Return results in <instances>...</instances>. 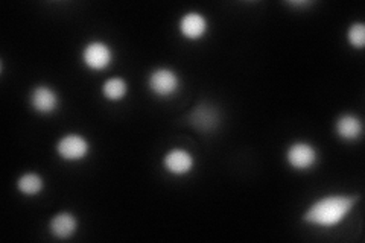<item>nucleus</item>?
<instances>
[{
	"label": "nucleus",
	"mask_w": 365,
	"mask_h": 243,
	"mask_svg": "<svg viewBox=\"0 0 365 243\" xmlns=\"http://www.w3.org/2000/svg\"><path fill=\"white\" fill-rule=\"evenodd\" d=\"M359 201V195L346 193H329L315 200L306 208L302 219L307 225L319 228L338 227L353 212Z\"/></svg>",
	"instance_id": "1"
},
{
	"label": "nucleus",
	"mask_w": 365,
	"mask_h": 243,
	"mask_svg": "<svg viewBox=\"0 0 365 243\" xmlns=\"http://www.w3.org/2000/svg\"><path fill=\"white\" fill-rule=\"evenodd\" d=\"M90 142L81 134L71 133L63 135L58 142H56V154L67 163H78L83 161L90 154Z\"/></svg>",
	"instance_id": "2"
},
{
	"label": "nucleus",
	"mask_w": 365,
	"mask_h": 243,
	"mask_svg": "<svg viewBox=\"0 0 365 243\" xmlns=\"http://www.w3.org/2000/svg\"><path fill=\"white\" fill-rule=\"evenodd\" d=\"M181 81L177 72L168 67H158L148 76V88L157 98H170L180 90Z\"/></svg>",
	"instance_id": "3"
},
{
	"label": "nucleus",
	"mask_w": 365,
	"mask_h": 243,
	"mask_svg": "<svg viewBox=\"0 0 365 243\" xmlns=\"http://www.w3.org/2000/svg\"><path fill=\"white\" fill-rule=\"evenodd\" d=\"M81 60L90 71L102 72V71H107V68L113 64L114 52L111 49V46L107 44L106 41L95 40L84 46Z\"/></svg>",
	"instance_id": "4"
},
{
	"label": "nucleus",
	"mask_w": 365,
	"mask_h": 243,
	"mask_svg": "<svg viewBox=\"0 0 365 243\" xmlns=\"http://www.w3.org/2000/svg\"><path fill=\"white\" fill-rule=\"evenodd\" d=\"M287 163L291 169L306 172L311 170L318 163V149L307 142H295L287 149Z\"/></svg>",
	"instance_id": "5"
},
{
	"label": "nucleus",
	"mask_w": 365,
	"mask_h": 243,
	"mask_svg": "<svg viewBox=\"0 0 365 243\" xmlns=\"http://www.w3.org/2000/svg\"><path fill=\"white\" fill-rule=\"evenodd\" d=\"M163 167L174 177H185L195 167V157L182 148H174L163 157Z\"/></svg>",
	"instance_id": "6"
},
{
	"label": "nucleus",
	"mask_w": 365,
	"mask_h": 243,
	"mask_svg": "<svg viewBox=\"0 0 365 243\" xmlns=\"http://www.w3.org/2000/svg\"><path fill=\"white\" fill-rule=\"evenodd\" d=\"M29 103L32 110L49 115L60 107V95L51 86H36L29 95Z\"/></svg>",
	"instance_id": "7"
},
{
	"label": "nucleus",
	"mask_w": 365,
	"mask_h": 243,
	"mask_svg": "<svg viewBox=\"0 0 365 243\" xmlns=\"http://www.w3.org/2000/svg\"><path fill=\"white\" fill-rule=\"evenodd\" d=\"M178 31L182 38L189 41H198L209 32V20L198 11L186 13L178 21Z\"/></svg>",
	"instance_id": "8"
},
{
	"label": "nucleus",
	"mask_w": 365,
	"mask_h": 243,
	"mask_svg": "<svg viewBox=\"0 0 365 243\" xmlns=\"http://www.w3.org/2000/svg\"><path fill=\"white\" fill-rule=\"evenodd\" d=\"M78 229V219L75 214L68 212H61L52 216L49 221V233L56 239L72 237Z\"/></svg>",
	"instance_id": "9"
},
{
	"label": "nucleus",
	"mask_w": 365,
	"mask_h": 243,
	"mask_svg": "<svg viewBox=\"0 0 365 243\" xmlns=\"http://www.w3.org/2000/svg\"><path fill=\"white\" fill-rule=\"evenodd\" d=\"M335 133L341 140L355 142L362 135L364 126L355 114H342L335 123Z\"/></svg>",
	"instance_id": "10"
},
{
	"label": "nucleus",
	"mask_w": 365,
	"mask_h": 243,
	"mask_svg": "<svg viewBox=\"0 0 365 243\" xmlns=\"http://www.w3.org/2000/svg\"><path fill=\"white\" fill-rule=\"evenodd\" d=\"M44 189V181L41 175L36 172H26L17 180V190L23 196H37Z\"/></svg>",
	"instance_id": "11"
},
{
	"label": "nucleus",
	"mask_w": 365,
	"mask_h": 243,
	"mask_svg": "<svg viewBox=\"0 0 365 243\" xmlns=\"http://www.w3.org/2000/svg\"><path fill=\"white\" fill-rule=\"evenodd\" d=\"M128 93V84L127 81L119 76H114L107 79L102 84V96L110 102H119Z\"/></svg>",
	"instance_id": "12"
},
{
	"label": "nucleus",
	"mask_w": 365,
	"mask_h": 243,
	"mask_svg": "<svg viewBox=\"0 0 365 243\" xmlns=\"http://www.w3.org/2000/svg\"><path fill=\"white\" fill-rule=\"evenodd\" d=\"M347 41H349L351 48H355L358 51L364 49V46H365V25L362 21L351 23V25L349 26Z\"/></svg>",
	"instance_id": "13"
},
{
	"label": "nucleus",
	"mask_w": 365,
	"mask_h": 243,
	"mask_svg": "<svg viewBox=\"0 0 365 243\" xmlns=\"http://www.w3.org/2000/svg\"><path fill=\"white\" fill-rule=\"evenodd\" d=\"M190 120L193 123V126H202V128H209L210 125L215 123V119L210 111H207V108L202 110H197L193 111V114L190 115Z\"/></svg>",
	"instance_id": "14"
},
{
	"label": "nucleus",
	"mask_w": 365,
	"mask_h": 243,
	"mask_svg": "<svg viewBox=\"0 0 365 243\" xmlns=\"http://www.w3.org/2000/svg\"><path fill=\"white\" fill-rule=\"evenodd\" d=\"M289 5L291 6H307V5H311V2H291Z\"/></svg>",
	"instance_id": "15"
}]
</instances>
